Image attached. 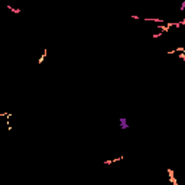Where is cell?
Here are the masks:
<instances>
[{
    "label": "cell",
    "mask_w": 185,
    "mask_h": 185,
    "mask_svg": "<svg viewBox=\"0 0 185 185\" xmlns=\"http://www.w3.org/2000/svg\"><path fill=\"white\" fill-rule=\"evenodd\" d=\"M119 127L122 129V130L129 129V120H127V117H120L119 119Z\"/></svg>",
    "instance_id": "cell-1"
}]
</instances>
